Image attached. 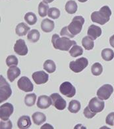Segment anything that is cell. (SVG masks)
<instances>
[{
	"label": "cell",
	"mask_w": 114,
	"mask_h": 129,
	"mask_svg": "<svg viewBox=\"0 0 114 129\" xmlns=\"http://www.w3.org/2000/svg\"><path fill=\"white\" fill-rule=\"evenodd\" d=\"M51 43L55 49L63 51H68L71 48V46L76 44V42L75 41H71L69 38L65 37H60L57 34H54L52 36Z\"/></svg>",
	"instance_id": "obj_1"
},
{
	"label": "cell",
	"mask_w": 114,
	"mask_h": 129,
	"mask_svg": "<svg viewBox=\"0 0 114 129\" xmlns=\"http://www.w3.org/2000/svg\"><path fill=\"white\" fill-rule=\"evenodd\" d=\"M111 11L108 6H105L101 7L100 11H94L91 14V20L94 23L103 25L107 23L110 19Z\"/></svg>",
	"instance_id": "obj_2"
},
{
	"label": "cell",
	"mask_w": 114,
	"mask_h": 129,
	"mask_svg": "<svg viewBox=\"0 0 114 129\" xmlns=\"http://www.w3.org/2000/svg\"><path fill=\"white\" fill-rule=\"evenodd\" d=\"M84 23V19L82 16H75L71 23L67 26L69 31L71 35L75 36L81 32Z\"/></svg>",
	"instance_id": "obj_3"
},
{
	"label": "cell",
	"mask_w": 114,
	"mask_h": 129,
	"mask_svg": "<svg viewBox=\"0 0 114 129\" xmlns=\"http://www.w3.org/2000/svg\"><path fill=\"white\" fill-rule=\"evenodd\" d=\"M12 94L10 85L5 78L0 76V103H3L9 99Z\"/></svg>",
	"instance_id": "obj_4"
},
{
	"label": "cell",
	"mask_w": 114,
	"mask_h": 129,
	"mask_svg": "<svg viewBox=\"0 0 114 129\" xmlns=\"http://www.w3.org/2000/svg\"><path fill=\"white\" fill-rule=\"evenodd\" d=\"M88 65V61L87 58L82 57L81 58L77 59L75 61H71L69 63L70 69L75 73H79L85 69Z\"/></svg>",
	"instance_id": "obj_5"
},
{
	"label": "cell",
	"mask_w": 114,
	"mask_h": 129,
	"mask_svg": "<svg viewBox=\"0 0 114 129\" xmlns=\"http://www.w3.org/2000/svg\"><path fill=\"white\" fill-rule=\"evenodd\" d=\"M88 107L94 113H100L102 112L105 107V103L99 97H95L90 99L88 103Z\"/></svg>",
	"instance_id": "obj_6"
},
{
	"label": "cell",
	"mask_w": 114,
	"mask_h": 129,
	"mask_svg": "<svg viewBox=\"0 0 114 129\" xmlns=\"http://www.w3.org/2000/svg\"><path fill=\"white\" fill-rule=\"evenodd\" d=\"M60 91L61 93L69 98L73 97L75 95L76 93L75 87L69 81H65L62 83L60 87Z\"/></svg>",
	"instance_id": "obj_7"
},
{
	"label": "cell",
	"mask_w": 114,
	"mask_h": 129,
	"mask_svg": "<svg viewBox=\"0 0 114 129\" xmlns=\"http://www.w3.org/2000/svg\"><path fill=\"white\" fill-rule=\"evenodd\" d=\"M113 92V87L110 84L103 85L97 91V96L102 100H107Z\"/></svg>",
	"instance_id": "obj_8"
},
{
	"label": "cell",
	"mask_w": 114,
	"mask_h": 129,
	"mask_svg": "<svg viewBox=\"0 0 114 129\" xmlns=\"http://www.w3.org/2000/svg\"><path fill=\"white\" fill-rule=\"evenodd\" d=\"M14 111L12 104L9 103H4L0 107V118L3 120H8L9 117Z\"/></svg>",
	"instance_id": "obj_9"
},
{
	"label": "cell",
	"mask_w": 114,
	"mask_h": 129,
	"mask_svg": "<svg viewBox=\"0 0 114 129\" xmlns=\"http://www.w3.org/2000/svg\"><path fill=\"white\" fill-rule=\"evenodd\" d=\"M52 101L53 106L58 110H64L67 106V102L59 93H55L50 95Z\"/></svg>",
	"instance_id": "obj_10"
},
{
	"label": "cell",
	"mask_w": 114,
	"mask_h": 129,
	"mask_svg": "<svg viewBox=\"0 0 114 129\" xmlns=\"http://www.w3.org/2000/svg\"><path fill=\"white\" fill-rule=\"evenodd\" d=\"M18 87L25 92H30L33 91L34 85L30 79L26 76H23L17 81Z\"/></svg>",
	"instance_id": "obj_11"
},
{
	"label": "cell",
	"mask_w": 114,
	"mask_h": 129,
	"mask_svg": "<svg viewBox=\"0 0 114 129\" xmlns=\"http://www.w3.org/2000/svg\"><path fill=\"white\" fill-rule=\"evenodd\" d=\"M32 78L36 84L41 85V84L46 83L48 81L49 76L44 71L42 70L34 72L32 75Z\"/></svg>",
	"instance_id": "obj_12"
},
{
	"label": "cell",
	"mask_w": 114,
	"mask_h": 129,
	"mask_svg": "<svg viewBox=\"0 0 114 129\" xmlns=\"http://www.w3.org/2000/svg\"><path fill=\"white\" fill-rule=\"evenodd\" d=\"M14 51L20 56H25L28 54V47L24 40L19 39L16 41L14 46Z\"/></svg>",
	"instance_id": "obj_13"
},
{
	"label": "cell",
	"mask_w": 114,
	"mask_h": 129,
	"mask_svg": "<svg viewBox=\"0 0 114 129\" xmlns=\"http://www.w3.org/2000/svg\"><path fill=\"white\" fill-rule=\"evenodd\" d=\"M51 97L47 95H41L38 97L37 101V107L41 109H46L52 104Z\"/></svg>",
	"instance_id": "obj_14"
},
{
	"label": "cell",
	"mask_w": 114,
	"mask_h": 129,
	"mask_svg": "<svg viewBox=\"0 0 114 129\" xmlns=\"http://www.w3.org/2000/svg\"><path fill=\"white\" fill-rule=\"evenodd\" d=\"M88 36L92 40H96L97 38L100 37L102 35V29L96 25H92L89 27L88 29Z\"/></svg>",
	"instance_id": "obj_15"
},
{
	"label": "cell",
	"mask_w": 114,
	"mask_h": 129,
	"mask_svg": "<svg viewBox=\"0 0 114 129\" xmlns=\"http://www.w3.org/2000/svg\"><path fill=\"white\" fill-rule=\"evenodd\" d=\"M7 74L8 80L11 82H13L16 78L20 76L21 70L18 67H17V66H12L9 68V69H8Z\"/></svg>",
	"instance_id": "obj_16"
},
{
	"label": "cell",
	"mask_w": 114,
	"mask_h": 129,
	"mask_svg": "<svg viewBox=\"0 0 114 129\" xmlns=\"http://www.w3.org/2000/svg\"><path fill=\"white\" fill-rule=\"evenodd\" d=\"M31 120L30 117L27 115H24L19 118L17 121V126L19 128L25 129L28 128L31 126Z\"/></svg>",
	"instance_id": "obj_17"
},
{
	"label": "cell",
	"mask_w": 114,
	"mask_h": 129,
	"mask_svg": "<svg viewBox=\"0 0 114 129\" xmlns=\"http://www.w3.org/2000/svg\"><path fill=\"white\" fill-rule=\"evenodd\" d=\"M54 27V22L49 19H45L42 21L41 23V28L45 33L51 32L53 30Z\"/></svg>",
	"instance_id": "obj_18"
},
{
	"label": "cell",
	"mask_w": 114,
	"mask_h": 129,
	"mask_svg": "<svg viewBox=\"0 0 114 129\" xmlns=\"http://www.w3.org/2000/svg\"><path fill=\"white\" fill-rule=\"evenodd\" d=\"M30 30V27L25 24V23H21L16 27V34L19 37L26 35L27 33Z\"/></svg>",
	"instance_id": "obj_19"
},
{
	"label": "cell",
	"mask_w": 114,
	"mask_h": 129,
	"mask_svg": "<svg viewBox=\"0 0 114 129\" xmlns=\"http://www.w3.org/2000/svg\"><path fill=\"white\" fill-rule=\"evenodd\" d=\"M32 118L33 120V122L36 125H40L44 122H46V115L43 113H40V112H36L34 113L32 116Z\"/></svg>",
	"instance_id": "obj_20"
},
{
	"label": "cell",
	"mask_w": 114,
	"mask_h": 129,
	"mask_svg": "<svg viewBox=\"0 0 114 129\" xmlns=\"http://www.w3.org/2000/svg\"><path fill=\"white\" fill-rule=\"evenodd\" d=\"M65 11L69 14H74L77 11V4L73 0H69L65 4Z\"/></svg>",
	"instance_id": "obj_21"
},
{
	"label": "cell",
	"mask_w": 114,
	"mask_h": 129,
	"mask_svg": "<svg viewBox=\"0 0 114 129\" xmlns=\"http://www.w3.org/2000/svg\"><path fill=\"white\" fill-rule=\"evenodd\" d=\"M40 37V34L36 29L31 30L27 35V39L30 43H37L39 41Z\"/></svg>",
	"instance_id": "obj_22"
},
{
	"label": "cell",
	"mask_w": 114,
	"mask_h": 129,
	"mask_svg": "<svg viewBox=\"0 0 114 129\" xmlns=\"http://www.w3.org/2000/svg\"><path fill=\"white\" fill-rule=\"evenodd\" d=\"M81 103L77 100H72L69 104L68 110L71 113H77L81 110Z\"/></svg>",
	"instance_id": "obj_23"
},
{
	"label": "cell",
	"mask_w": 114,
	"mask_h": 129,
	"mask_svg": "<svg viewBox=\"0 0 114 129\" xmlns=\"http://www.w3.org/2000/svg\"><path fill=\"white\" fill-rule=\"evenodd\" d=\"M44 69L49 74L53 73L56 70V66L55 62L51 60H47L44 63Z\"/></svg>",
	"instance_id": "obj_24"
},
{
	"label": "cell",
	"mask_w": 114,
	"mask_h": 129,
	"mask_svg": "<svg viewBox=\"0 0 114 129\" xmlns=\"http://www.w3.org/2000/svg\"><path fill=\"white\" fill-rule=\"evenodd\" d=\"M49 6L45 2H40L38 5V14L41 17H44L47 15L49 11Z\"/></svg>",
	"instance_id": "obj_25"
},
{
	"label": "cell",
	"mask_w": 114,
	"mask_h": 129,
	"mask_svg": "<svg viewBox=\"0 0 114 129\" xmlns=\"http://www.w3.org/2000/svg\"><path fill=\"white\" fill-rule=\"evenodd\" d=\"M101 56L105 61H111L114 58V52L110 48H104L101 52Z\"/></svg>",
	"instance_id": "obj_26"
},
{
	"label": "cell",
	"mask_w": 114,
	"mask_h": 129,
	"mask_svg": "<svg viewBox=\"0 0 114 129\" xmlns=\"http://www.w3.org/2000/svg\"><path fill=\"white\" fill-rule=\"evenodd\" d=\"M82 44L83 47L87 50H90L94 48V43L93 40H92L89 37H84L82 40Z\"/></svg>",
	"instance_id": "obj_27"
},
{
	"label": "cell",
	"mask_w": 114,
	"mask_h": 129,
	"mask_svg": "<svg viewBox=\"0 0 114 129\" xmlns=\"http://www.w3.org/2000/svg\"><path fill=\"white\" fill-rule=\"evenodd\" d=\"M69 54L72 57L76 58V57L81 56L83 54V49L80 46H78L77 44L74 45L71 49L69 50Z\"/></svg>",
	"instance_id": "obj_28"
},
{
	"label": "cell",
	"mask_w": 114,
	"mask_h": 129,
	"mask_svg": "<svg viewBox=\"0 0 114 129\" xmlns=\"http://www.w3.org/2000/svg\"><path fill=\"white\" fill-rule=\"evenodd\" d=\"M91 72L92 74L94 76H98L100 74H102V72H103V67H102V64L99 63V62L94 63L93 65L92 66Z\"/></svg>",
	"instance_id": "obj_29"
},
{
	"label": "cell",
	"mask_w": 114,
	"mask_h": 129,
	"mask_svg": "<svg viewBox=\"0 0 114 129\" xmlns=\"http://www.w3.org/2000/svg\"><path fill=\"white\" fill-rule=\"evenodd\" d=\"M25 20L28 25H34L37 22V17L34 13L28 12L25 15Z\"/></svg>",
	"instance_id": "obj_30"
},
{
	"label": "cell",
	"mask_w": 114,
	"mask_h": 129,
	"mask_svg": "<svg viewBox=\"0 0 114 129\" xmlns=\"http://www.w3.org/2000/svg\"><path fill=\"white\" fill-rule=\"evenodd\" d=\"M36 100V94H28L25 97V103L26 106L32 107L35 104Z\"/></svg>",
	"instance_id": "obj_31"
},
{
	"label": "cell",
	"mask_w": 114,
	"mask_h": 129,
	"mask_svg": "<svg viewBox=\"0 0 114 129\" xmlns=\"http://www.w3.org/2000/svg\"><path fill=\"white\" fill-rule=\"evenodd\" d=\"M48 17L53 19H57L60 17V11L56 7H51L49 9L48 13H47Z\"/></svg>",
	"instance_id": "obj_32"
},
{
	"label": "cell",
	"mask_w": 114,
	"mask_h": 129,
	"mask_svg": "<svg viewBox=\"0 0 114 129\" xmlns=\"http://www.w3.org/2000/svg\"><path fill=\"white\" fill-rule=\"evenodd\" d=\"M19 64V60L14 55H10L6 59V64L7 66H17Z\"/></svg>",
	"instance_id": "obj_33"
},
{
	"label": "cell",
	"mask_w": 114,
	"mask_h": 129,
	"mask_svg": "<svg viewBox=\"0 0 114 129\" xmlns=\"http://www.w3.org/2000/svg\"><path fill=\"white\" fill-rule=\"evenodd\" d=\"M96 115V113H94L90 109L89 107H86L84 110V117L87 118H92L94 117L95 115Z\"/></svg>",
	"instance_id": "obj_34"
},
{
	"label": "cell",
	"mask_w": 114,
	"mask_h": 129,
	"mask_svg": "<svg viewBox=\"0 0 114 129\" xmlns=\"http://www.w3.org/2000/svg\"><path fill=\"white\" fill-rule=\"evenodd\" d=\"M60 35L62 37H65L69 38V39H71V38H73L75 36H73V35L70 33V32L69 31L68 27H64L61 30L60 32Z\"/></svg>",
	"instance_id": "obj_35"
},
{
	"label": "cell",
	"mask_w": 114,
	"mask_h": 129,
	"mask_svg": "<svg viewBox=\"0 0 114 129\" xmlns=\"http://www.w3.org/2000/svg\"><path fill=\"white\" fill-rule=\"evenodd\" d=\"M105 122L109 126H113L114 124V112L110 113L105 118Z\"/></svg>",
	"instance_id": "obj_36"
},
{
	"label": "cell",
	"mask_w": 114,
	"mask_h": 129,
	"mask_svg": "<svg viewBox=\"0 0 114 129\" xmlns=\"http://www.w3.org/2000/svg\"><path fill=\"white\" fill-rule=\"evenodd\" d=\"M0 128L1 129H11L12 128V123L10 120H6V122L1 121L0 122Z\"/></svg>",
	"instance_id": "obj_37"
},
{
	"label": "cell",
	"mask_w": 114,
	"mask_h": 129,
	"mask_svg": "<svg viewBox=\"0 0 114 129\" xmlns=\"http://www.w3.org/2000/svg\"><path fill=\"white\" fill-rule=\"evenodd\" d=\"M109 43H110L111 46L114 48V35L111 36L109 39Z\"/></svg>",
	"instance_id": "obj_38"
},
{
	"label": "cell",
	"mask_w": 114,
	"mask_h": 129,
	"mask_svg": "<svg viewBox=\"0 0 114 129\" xmlns=\"http://www.w3.org/2000/svg\"><path fill=\"white\" fill-rule=\"evenodd\" d=\"M41 128H42V129H44V128H51V129H53V128L52 126L49 125V124H46L45 125L42 126V127Z\"/></svg>",
	"instance_id": "obj_39"
},
{
	"label": "cell",
	"mask_w": 114,
	"mask_h": 129,
	"mask_svg": "<svg viewBox=\"0 0 114 129\" xmlns=\"http://www.w3.org/2000/svg\"><path fill=\"white\" fill-rule=\"evenodd\" d=\"M54 0H43V2L46 3V4H49V3H51L52 2H53Z\"/></svg>",
	"instance_id": "obj_40"
},
{
	"label": "cell",
	"mask_w": 114,
	"mask_h": 129,
	"mask_svg": "<svg viewBox=\"0 0 114 129\" xmlns=\"http://www.w3.org/2000/svg\"><path fill=\"white\" fill-rule=\"evenodd\" d=\"M78 1H79V2H82V3H84V2H87L88 0H78Z\"/></svg>",
	"instance_id": "obj_41"
}]
</instances>
